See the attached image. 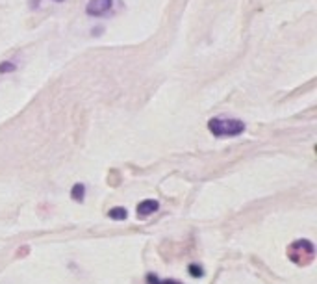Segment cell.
Segmentation results:
<instances>
[{
	"instance_id": "cell-1",
	"label": "cell",
	"mask_w": 317,
	"mask_h": 284,
	"mask_svg": "<svg viewBox=\"0 0 317 284\" xmlns=\"http://www.w3.org/2000/svg\"><path fill=\"white\" fill-rule=\"evenodd\" d=\"M245 123L239 119H226V117H214L208 121V130L217 138H234L245 132Z\"/></svg>"
},
{
	"instance_id": "cell-2",
	"label": "cell",
	"mask_w": 317,
	"mask_h": 284,
	"mask_svg": "<svg viewBox=\"0 0 317 284\" xmlns=\"http://www.w3.org/2000/svg\"><path fill=\"white\" fill-rule=\"evenodd\" d=\"M288 258L295 266H310L315 260V245L310 240H295L288 247Z\"/></svg>"
},
{
	"instance_id": "cell-3",
	"label": "cell",
	"mask_w": 317,
	"mask_h": 284,
	"mask_svg": "<svg viewBox=\"0 0 317 284\" xmlns=\"http://www.w3.org/2000/svg\"><path fill=\"white\" fill-rule=\"evenodd\" d=\"M113 10V0H89L86 13L89 17H104Z\"/></svg>"
},
{
	"instance_id": "cell-4",
	"label": "cell",
	"mask_w": 317,
	"mask_h": 284,
	"mask_svg": "<svg viewBox=\"0 0 317 284\" xmlns=\"http://www.w3.org/2000/svg\"><path fill=\"white\" fill-rule=\"evenodd\" d=\"M158 208H160L158 201H154V199H147V201H141V203L137 204V215H139V217H147V215L154 214Z\"/></svg>"
},
{
	"instance_id": "cell-5",
	"label": "cell",
	"mask_w": 317,
	"mask_h": 284,
	"mask_svg": "<svg viewBox=\"0 0 317 284\" xmlns=\"http://www.w3.org/2000/svg\"><path fill=\"white\" fill-rule=\"evenodd\" d=\"M71 197H73V201H76V203H82L84 197H86L84 184H75V186H73V192H71Z\"/></svg>"
},
{
	"instance_id": "cell-6",
	"label": "cell",
	"mask_w": 317,
	"mask_h": 284,
	"mask_svg": "<svg viewBox=\"0 0 317 284\" xmlns=\"http://www.w3.org/2000/svg\"><path fill=\"white\" fill-rule=\"evenodd\" d=\"M108 215L112 217V219L115 221H123L128 217V212H126V208H123V206H117V208H112L110 212H108Z\"/></svg>"
},
{
	"instance_id": "cell-7",
	"label": "cell",
	"mask_w": 317,
	"mask_h": 284,
	"mask_svg": "<svg viewBox=\"0 0 317 284\" xmlns=\"http://www.w3.org/2000/svg\"><path fill=\"white\" fill-rule=\"evenodd\" d=\"M147 282L149 284H180L178 280H158L156 275H149V277H147Z\"/></svg>"
},
{
	"instance_id": "cell-8",
	"label": "cell",
	"mask_w": 317,
	"mask_h": 284,
	"mask_svg": "<svg viewBox=\"0 0 317 284\" xmlns=\"http://www.w3.org/2000/svg\"><path fill=\"white\" fill-rule=\"evenodd\" d=\"M17 71V65L13 61H2L0 64V73H13Z\"/></svg>"
},
{
	"instance_id": "cell-9",
	"label": "cell",
	"mask_w": 317,
	"mask_h": 284,
	"mask_svg": "<svg viewBox=\"0 0 317 284\" xmlns=\"http://www.w3.org/2000/svg\"><path fill=\"white\" fill-rule=\"evenodd\" d=\"M189 273L193 275V277H200V275H204V271H202V268H200L199 264H191L189 266Z\"/></svg>"
},
{
	"instance_id": "cell-10",
	"label": "cell",
	"mask_w": 317,
	"mask_h": 284,
	"mask_svg": "<svg viewBox=\"0 0 317 284\" xmlns=\"http://www.w3.org/2000/svg\"><path fill=\"white\" fill-rule=\"evenodd\" d=\"M39 4H41V0H30V10H36V8H39Z\"/></svg>"
},
{
	"instance_id": "cell-11",
	"label": "cell",
	"mask_w": 317,
	"mask_h": 284,
	"mask_svg": "<svg viewBox=\"0 0 317 284\" xmlns=\"http://www.w3.org/2000/svg\"><path fill=\"white\" fill-rule=\"evenodd\" d=\"M54 2H65V0H54Z\"/></svg>"
}]
</instances>
